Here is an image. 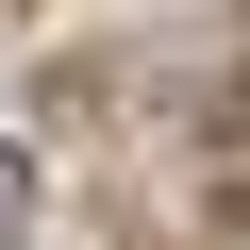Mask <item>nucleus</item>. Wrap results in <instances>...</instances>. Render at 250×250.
Listing matches in <instances>:
<instances>
[{"label": "nucleus", "instance_id": "f257e3e1", "mask_svg": "<svg viewBox=\"0 0 250 250\" xmlns=\"http://www.w3.org/2000/svg\"><path fill=\"white\" fill-rule=\"evenodd\" d=\"M0 200H17V150H0Z\"/></svg>", "mask_w": 250, "mask_h": 250}]
</instances>
